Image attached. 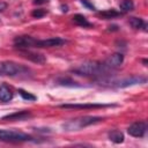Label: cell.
<instances>
[{
  "label": "cell",
  "instance_id": "cell-1",
  "mask_svg": "<svg viewBox=\"0 0 148 148\" xmlns=\"http://www.w3.org/2000/svg\"><path fill=\"white\" fill-rule=\"evenodd\" d=\"M103 119H104L103 117H97V116H83V117H79V118L68 120L67 123H65L62 125V128H64V131H67V132L79 131L87 126L101 123V121H103Z\"/></svg>",
  "mask_w": 148,
  "mask_h": 148
},
{
  "label": "cell",
  "instance_id": "cell-2",
  "mask_svg": "<svg viewBox=\"0 0 148 148\" xmlns=\"http://www.w3.org/2000/svg\"><path fill=\"white\" fill-rule=\"evenodd\" d=\"M72 72L81 76H92V75H102V73L106 72V69L103 64L96 61H87L80 65L79 67L72 69Z\"/></svg>",
  "mask_w": 148,
  "mask_h": 148
},
{
  "label": "cell",
  "instance_id": "cell-3",
  "mask_svg": "<svg viewBox=\"0 0 148 148\" xmlns=\"http://www.w3.org/2000/svg\"><path fill=\"white\" fill-rule=\"evenodd\" d=\"M29 68L17 64L15 61H0V75H7V76H20L23 74H28Z\"/></svg>",
  "mask_w": 148,
  "mask_h": 148
},
{
  "label": "cell",
  "instance_id": "cell-4",
  "mask_svg": "<svg viewBox=\"0 0 148 148\" xmlns=\"http://www.w3.org/2000/svg\"><path fill=\"white\" fill-rule=\"evenodd\" d=\"M0 141H3V142H27V141H34V139L31 135L23 133V132L0 130Z\"/></svg>",
  "mask_w": 148,
  "mask_h": 148
},
{
  "label": "cell",
  "instance_id": "cell-5",
  "mask_svg": "<svg viewBox=\"0 0 148 148\" xmlns=\"http://www.w3.org/2000/svg\"><path fill=\"white\" fill-rule=\"evenodd\" d=\"M36 44H37V39L29 35H22V36H17L14 38V45L18 49L36 47Z\"/></svg>",
  "mask_w": 148,
  "mask_h": 148
},
{
  "label": "cell",
  "instance_id": "cell-6",
  "mask_svg": "<svg viewBox=\"0 0 148 148\" xmlns=\"http://www.w3.org/2000/svg\"><path fill=\"white\" fill-rule=\"evenodd\" d=\"M109 106H116V104H104V103H83V104H61L59 108L62 109H102V108H109Z\"/></svg>",
  "mask_w": 148,
  "mask_h": 148
},
{
  "label": "cell",
  "instance_id": "cell-7",
  "mask_svg": "<svg viewBox=\"0 0 148 148\" xmlns=\"http://www.w3.org/2000/svg\"><path fill=\"white\" fill-rule=\"evenodd\" d=\"M130 135L134 138H142L147 132V124L145 121H135L127 128Z\"/></svg>",
  "mask_w": 148,
  "mask_h": 148
},
{
  "label": "cell",
  "instance_id": "cell-8",
  "mask_svg": "<svg viewBox=\"0 0 148 148\" xmlns=\"http://www.w3.org/2000/svg\"><path fill=\"white\" fill-rule=\"evenodd\" d=\"M124 61V56L121 53H113L112 56H110L104 62V67L106 71L109 69H114V68H118Z\"/></svg>",
  "mask_w": 148,
  "mask_h": 148
},
{
  "label": "cell",
  "instance_id": "cell-9",
  "mask_svg": "<svg viewBox=\"0 0 148 148\" xmlns=\"http://www.w3.org/2000/svg\"><path fill=\"white\" fill-rule=\"evenodd\" d=\"M31 112L30 111H27V110H22V111H15L10 114H7V116H3L1 118V120L3 121H23L25 119H29L31 118Z\"/></svg>",
  "mask_w": 148,
  "mask_h": 148
},
{
  "label": "cell",
  "instance_id": "cell-10",
  "mask_svg": "<svg viewBox=\"0 0 148 148\" xmlns=\"http://www.w3.org/2000/svg\"><path fill=\"white\" fill-rule=\"evenodd\" d=\"M65 44V40L60 37H52L47 39H37L36 47H56Z\"/></svg>",
  "mask_w": 148,
  "mask_h": 148
},
{
  "label": "cell",
  "instance_id": "cell-11",
  "mask_svg": "<svg viewBox=\"0 0 148 148\" xmlns=\"http://www.w3.org/2000/svg\"><path fill=\"white\" fill-rule=\"evenodd\" d=\"M147 79L143 76H131L124 80H120L118 82H114V87L117 88H125L128 86H133V84H140V83H146Z\"/></svg>",
  "mask_w": 148,
  "mask_h": 148
},
{
  "label": "cell",
  "instance_id": "cell-12",
  "mask_svg": "<svg viewBox=\"0 0 148 148\" xmlns=\"http://www.w3.org/2000/svg\"><path fill=\"white\" fill-rule=\"evenodd\" d=\"M21 53H22V56L24 58H27V59H29V60H31L34 62H37V64H44L46 61V58L43 54L36 53V52H31V51H29L27 49H24V51H21Z\"/></svg>",
  "mask_w": 148,
  "mask_h": 148
},
{
  "label": "cell",
  "instance_id": "cell-13",
  "mask_svg": "<svg viewBox=\"0 0 148 148\" xmlns=\"http://www.w3.org/2000/svg\"><path fill=\"white\" fill-rule=\"evenodd\" d=\"M12 98H13L12 89L6 84H1L0 86V101L7 103V102L12 101Z\"/></svg>",
  "mask_w": 148,
  "mask_h": 148
},
{
  "label": "cell",
  "instance_id": "cell-14",
  "mask_svg": "<svg viewBox=\"0 0 148 148\" xmlns=\"http://www.w3.org/2000/svg\"><path fill=\"white\" fill-rule=\"evenodd\" d=\"M128 23H130V25H131L132 28H134V29H142V30L147 31V24H146V22H145L141 17L132 16V17H130V20H128Z\"/></svg>",
  "mask_w": 148,
  "mask_h": 148
},
{
  "label": "cell",
  "instance_id": "cell-15",
  "mask_svg": "<svg viewBox=\"0 0 148 148\" xmlns=\"http://www.w3.org/2000/svg\"><path fill=\"white\" fill-rule=\"evenodd\" d=\"M72 20H73V22L76 24V25H79V27H83V28H90V27H92V24L86 18V16H83L82 14H75L73 17H72Z\"/></svg>",
  "mask_w": 148,
  "mask_h": 148
},
{
  "label": "cell",
  "instance_id": "cell-16",
  "mask_svg": "<svg viewBox=\"0 0 148 148\" xmlns=\"http://www.w3.org/2000/svg\"><path fill=\"white\" fill-rule=\"evenodd\" d=\"M98 15H99L102 18H104V20H110V18H114V17L120 16L121 13L118 12V10H116V9H113V8H111V9H106V10L99 12Z\"/></svg>",
  "mask_w": 148,
  "mask_h": 148
},
{
  "label": "cell",
  "instance_id": "cell-17",
  "mask_svg": "<svg viewBox=\"0 0 148 148\" xmlns=\"http://www.w3.org/2000/svg\"><path fill=\"white\" fill-rule=\"evenodd\" d=\"M109 139L114 143H121L124 142V134L119 130H112L109 132Z\"/></svg>",
  "mask_w": 148,
  "mask_h": 148
},
{
  "label": "cell",
  "instance_id": "cell-18",
  "mask_svg": "<svg viewBox=\"0 0 148 148\" xmlns=\"http://www.w3.org/2000/svg\"><path fill=\"white\" fill-rule=\"evenodd\" d=\"M57 82L59 84H61V86H65V87H82L81 84H79L77 82L73 81L69 77H60V79H58Z\"/></svg>",
  "mask_w": 148,
  "mask_h": 148
},
{
  "label": "cell",
  "instance_id": "cell-19",
  "mask_svg": "<svg viewBox=\"0 0 148 148\" xmlns=\"http://www.w3.org/2000/svg\"><path fill=\"white\" fill-rule=\"evenodd\" d=\"M119 8L121 12L126 13V12H131L134 9V2L132 0H123L119 5Z\"/></svg>",
  "mask_w": 148,
  "mask_h": 148
},
{
  "label": "cell",
  "instance_id": "cell-20",
  "mask_svg": "<svg viewBox=\"0 0 148 148\" xmlns=\"http://www.w3.org/2000/svg\"><path fill=\"white\" fill-rule=\"evenodd\" d=\"M18 94H20V96H21L23 99H25V101H28V102H34V101L37 99V97H36L35 95H32L31 92H28V91H25V90H23V89H18Z\"/></svg>",
  "mask_w": 148,
  "mask_h": 148
},
{
  "label": "cell",
  "instance_id": "cell-21",
  "mask_svg": "<svg viewBox=\"0 0 148 148\" xmlns=\"http://www.w3.org/2000/svg\"><path fill=\"white\" fill-rule=\"evenodd\" d=\"M46 10L45 9H43V8H37V9H34L32 10V13H31V15H32V17H35V18H40V17H43L44 15H46Z\"/></svg>",
  "mask_w": 148,
  "mask_h": 148
},
{
  "label": "cell",
  "instance_id": "cell-22",
  "mask_svg": "<svg viewBox=\"0 0 148 148\" xmlns=\"http://www.w3.org/2000/svg\"><path fill=\"white\" fill-rule=\"evenodd\" d=\"M81 1V3L86 7V8H88V9H90V10H96V8H95V6L89 1V0H80Z\"/></svg>",
  "mask_w": 148,
  "mask_h": 148
},
{
  "label": "cell",
  "instance_id": "cell-23",
  "mask_svg": "<svg viewBox=\"0 0 148 148\" xmlns=\"http://www.w3.org/2000/svg\"><path fill=\"white\" fill-rule=\"evenodd\" d=\"M50 0H34L32 2L35 3V5H44V3H47Z\"/></svg>",
  "mask_w": 148,
  "mask_h": 148
},
{
  "label": "cell",
  "instance_id": "cell-24",
  "mask_svg": "<svg viewBox=\"0 0 148 148\" xmlns=\"http://www.w3.org/2000/svg\"><path fill=\"white\" fill-rule=\"evenodd\" d=\"M7 8V3L5 1H0V12H3Z\"/></svg>",
  "mask_w": 148,
  "mask_h": 148
},
{
  "label": "cell",
  "instance_id": "cell-25",
  "mask_svg": "<svg viewBox=\"0 0 148 148\" xmlns=\"http://www.w3.org/2000/svg\"><path fill=\"white\" fill-rule=\"evenodd\" d=\"M61 10H62V12H67V10H68L67 5H61Z\"/></svg>",
  "mask_w": 148,
  "mask_h": 148
},
{
  "label": "cell",
  "instance_id": "cell-26",
  "mask_svg": "<svg viewBox=\"0 0 148 148\" xmlns=\"http://www.w3.org/2000/svg\"><path fill=\"white\" fill-rule=\"evenodd\" d=\"M109 30H118V27L117 25H112V27L110 25L109 27Z\"/></svg>",
  "mask_w": 148,
  "mask_h": 148
}]
</instances>
